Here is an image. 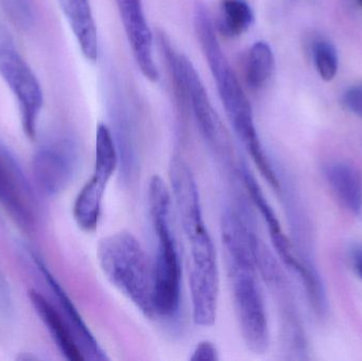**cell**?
Listing matches in <instances>:
<instances>
[{"mask_svg": "<svg viewBox=\"0 0 362 361\" xmlns=\"http://www.w3.org/2000/svg\"><path fill=\"white\" fill-rule=\"evenodd\" d=\"M171 192L189 247V292L196 326H212L216 321L219 271L216 249L204 220L197 182L187 162L174 157L169 170Z\"/></svg>", "mask_w": 362, "mask_h": 361, "instance_id": "obj_1", "label": "cell"}, {"mask_svg": "<svg viewBox=\"0 0 362 361\" xmlns=\"http://www.w3.org/2000/svg\"><path fill=\"white\" fill-rule=\"evenodd\" d=\"M194 28L234 133L263 177L279 192L281 180L259 139L250 102L219 44L210 13L202 4L196 6Z\"/></svg>", "mask_w": 362, "mask_h": 361, "instance_id": "obj_2", "label": "cell"}, {"mask_svg": "<svg viewBox=\"0 0 362 361\" xmlns=\"http://www.w3.org/2000/svg\"><path fill=\"white\" fill-rule=\"evenodd\" d=\"M259 241L250 237H232L223 242L231 288L234 312L246 347L263 354L269 347L267 311L257 277Z\"/></svg>", "mask_w": 362, "mask_h": 361, "instance_id": "obj_3", "label": "cell"}, {"mask_svg": "<svg viewBox=\"0 0 362 361\" xmlns=\"http://www.w3.org/2000/svg\"><path fill=\"white\" fill-rule=\"evenodd\" d=\"M148 207L155 237V315L171 318L180 311L182 266L172 220L171 190L160 176H153L148 184Z\"/></svg>", "mask_w": 362, "mask_h": 361, "instance_id": "obj_4", "label": "cell"}, {"mask_svg": "<svg viewBox=\"0 0 362 361\" xmlns=\"http://www.w3.org/2000/svg\"><path fill=\"white\" fill-rule=\"evenodd\" d=\"M97 256L110 284L146 317L154 318L153 261L139 239L129 231H117L100 239Z\"/></svg>", "mask_w": 362, "mask_h": 361, "instance_id": "obj_5", "label": "cell"}, {"mask_svg": "<svg viewBox=\"0 0 362 361\" xmlns=\"http://www.w3.org/2000/svg\"><path fill=\"white\" fill-rule=\"evenodd\" d=\"M0 76L16 97L23 131L34 139L44 104L40 82L15 46L8 30L0 25Z\"/></svg>", "mask_w": 362, "mask_h": 361, "instance_id": "obj_6", "label": "cell"}, {"mask_svg": "<svg viewBox=\"0 0 362 361\" xmlns=\"http://www.w3.org/2000/svg\"><path fill=\"white\" fill-rule=\"evenodd\" d=\"M119 154L116 141L107 125L99 124L95 135V158L93 176L76 196L74 218L86 232L97 229L102 213V203L108 182L118 169Z\"/></svg>", "mask_w": 362, "mask_h": 361, "instance_id": "obj_7", "label": "cell"}, {"mask_svg": "<svg viewBox=\"0 0 362 361\" xmlns=\"http://www.w3.org/2000/svg\"><path fill=\"white\" fill-rule=\"evenodd\" d=\"M0 205L25 231L37 224L38 205L29 180L8 148L0 144Z\"/></svg>", "mask_w": 362, "mask_h": 361, "instance_id": "obj_8", "label": "cell"}, {"mask_svg": "<svg viewBox=\"0 0 362 361\" xmlns=\"http://www.w3.org/2000/svg\"><path fill=\"white\" fill-rule=\"evenodd\" d=\"M80 163L74 142L59 139L42 146L35 153L32 169L40 190L48 196H57L74 182Z\"/></svg>", "mask_w": 362, "mask_h": 361, "instance_id": "obj_9", "label": "cell"}, {"mask_svg": "<svg viewBox=\"0 0 362 361\" xmlns=\"http://www.w3.org/2000/svg\"><path fill=\"white\" fill-rule=\"evenodd\" d=\"M116 4L138 68L144 78L157 82L159 73L153 53L154 40L141 0H116Z\"/></svg>", "mask_w": 362, "mask_h": 361, "instance_id": "obj_10", "label": "cell"}, {"mask_svg": "<svg viewBox=\"0 0 362 361\" xmlns=\"http://www.w3.org/2000/svg\"><path fill=\"white\" fill-rule=\"evenodd\" d=\"M238 172H240L243 184H244L247 192L249 193L251 201L255 203V207L257 208L259 214L263 218L264 222L267 225L268 232H269L270 239H272L276 254L280 256L285 266L288 267V269H291L293 273L299 276L300 279H303L305 271H304L303 266H302L301 262L298 258L297 252L293 249L291 242L283 232L280 220H278L276 212L274 211L269 201L264 195L259 182H257L252 173L249 171L246 163L240 165Z\"/></svg>", "mask_w": 362, "mask_h": 361, "instance_id": "obj_11", "label": "cell"}, {"mask_svg": "<svg viewBox=\"0 0 362 361\" xmlns=\"http://www.w3.org/2000/svg\"><path fill=\"white\" fill-rule=\"evenodd\" d=\"M32 259L35 262L38 271L44 276L49 288L54 292L55 298H57L59 307L62 309V315L67 320L68 324L71 328L76 341H78V345H80L81 350H82L85 360H107L108 357L106 356L105 352L102 350L98 341H95V336H93V333L90 332L88 326L85 324L82 316L80 315L78 309H76V305L74 304L69 296L66 294L61 284L53 277L52 273H50L44 261L37 254H32Z\"/></svg>", "mask_w": 362, "mask_h": 361, "instance_id": "obj_12", "label": "cell"}, {"mask_svg": "<svg viewBox=\"0 0 362 361\" xmlns=\"http://www.w3.org/2000/svg\"><path fill=\"white\" fill-rule=\"evenodd\" d=\"M325 180L340 205L354 215L362 211V172L346 161H332L323 167Z\"/></svg>", "mask_w": 362, "mask_h": 361, "instance_id": "obj_13", "label": "cell"}, {"mask_svg": "<svg viewBox=\"0 0 362 361\" xmlns=\"http://www.w3.org/2000/svg\"><path fill=\"white\" fill-rule=\"evenodd\" d=\"M29 299L38 317L50 333L57 348L61 350L62 354L68 360H85L76 336L62 313L36 290H29Z\"/></svg>", "mask_w": 362, "mask_h": 361, "instance_id": "obj_14", "label": "cell"}, {"mask_svg": "<svg viewBox=\"0 0 362 361\" xmlns=\"http://www.w3.org/2000/svg\"><path fill=\"white\" fill-rule=\"evenodd\" d=\"M64 14L80 45L81 50L89 61H95L99 55L97 27L89 0H59Z\"/></svg>", "mask_w": 362, "mask_h": 361, "instance_id": "obj_15", "label": "cell"}, {"mask_svg": "<svg viewBox=\"0 0 362 361\" xmlns=\"http://www.w3.org/2000/svg\"><path fill=\"white\" fill-rule=\"evenodd\" d=\"M219 10V31L229 38L246 33L255 20L252 8L246 0H223Z\"/></svg>", "mask_w": 362, "mask_h": 361, "instance_id": "obj_16", "label": "cell"}, {"mask_svg": "<svg viewBox=\"0 0 362 361\" xmlns=\"http://www.w3.org/2000/svg\"><path fill=\"white\" fill-rule=\"evenodd\" d=\"M276 67L272 47L266 42H257L251 47L246 59V81L255 90L266 86Z\"/></svg>", "mask_w": 362, "mask_h": 361, "instance_id": "obj_17", "label": "cell"}, {"mask_svg": "<svg viewBox=\"0 0 362 361\" xmlns=\"http://www.w3.org/2000/svg\"><path fill=\"white\" fill-rule=\"evenodd\" d=\"M313 59L319 76L325 82L335 78L339 68L337 50L331 42L318 40L313 44Z\"/></svg>", "mask_w": 362, "mask_h": 361, "instance_id": "obj_18", "label": "cell"}, {"mask_svg": "<svg viewBox=\"0 0 362 361\" xmlns=\"http://www.w3.org/2000/svg\"><path fill=\"white\" fill-rule=\"evenodd\" d=\"M1 4L15 25L23 29L31 27L34 20L32 0H1Z\"/></svg>", "mask_w": 362, "mask_h": 361, "instance_id": "obj_19", "label": "cell"}, {"mask_svg": "<svg viewBox=\"0 0 362 361\" xmlns=\"http://www.w3.org/2000/svg\"><path fill=\"white\" fill-rule=\"evenodd\" d=\"M342 103L351 114L362 119V84L350 87L344 93Z\"/></svg>", "mask_w": 362, "mask_h": 361, "instance_id": "obj_20", "label": "cell"}, {"mask_svg": "<svg viewBox=\"0 0 362 361\" xmlns=\"http://www.w3.org/2000/svg\"><path fill=\"white\" fill-rule=\"evenodd\" d=\"M189 360L192 361H215L219 360L218 351L214 343L209 341L197 343Z\"/></svg>", "mask_w": 362, "mask_h": 361, "instance_id": "obj_21", "label": "cell"}, {"mask_svg": "<svg viewBox=\"0 0 362 361\" xmlns=\"http://www.w3.org/2000/svg\"><path fill=\"white\" fill-rule=\"evenodd\" d=\"M351 262L355 273L362 280V244H355L350 250Z\"/></svg>", "mask_w": 362, "mask_h": 361, "instance_id": "obj_22", "label": "cell"}, {"mask_svg": "<svg viewBox=\"0 0 362 361\" xmlns=\"http://www.w3.org/2000/svg\"><path fill=\"white\" fill-rule=\"evenodd\" d=\"M357 2H358L359 6H361V8H362V0H357Z\"/></svg>", "mask_w": 362, "mask_h": 361, "instance_id": "obj_23", "label": "cell"}]
</instances>
